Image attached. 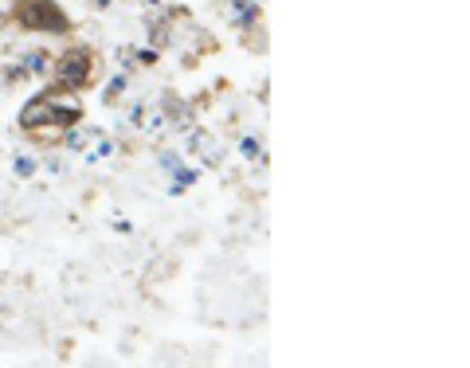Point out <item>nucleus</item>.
<instances>
[{
  "instance_id": "f257e3e1",
  "label": "nucleus",
  "mask_w": 470,
  "mask_h": 368,
  "mask_svg": "<svg viewBox=\"0 0 470 368\" xmlns=\"http://www.w3.org/2000/svg\"><path fill=\"white\" fill-rule=\"evenodd\" d=\"M79 118V106L71 99H59V94H39L24 106L20 114V126L24 129H44V126H71Z\"/></svg>"
},
{
  "instance_id": "f03ea898",
  "label": "nucleus",
  "mask_w": 470,
  "mask_h": 368,
  "mask_svg": "<svg viewBox=\"0 0 470 368\" xmlns=\"http://www.w3.org/2000/svg\"><path fill=\"white\" fill-rule=\"evenodd\" d=\"M28 28H48V31H67V16L59 13V4H51V0H36V4H28L24 13H20Z\"/></svg>"
},
{
  "instance_id": "7ed1b4c3",
  "label": "nucleus",
  "mask_w": 470,
  "mask_h": 368,
  "mask_svg": "<svg viewBox=\"0 0 470 368\" xmlns=\"http://www.w3.org/2000/svg\"><path fill=\"white\" fill-rule=\"evenodd\" d=\"M91 79V56H83V51H67V56L59 59V83L63 86H83Z\"/></svg>"
},
{
  "instance_id": "20e7f679",
  "label": "nucleus",
  "mask_w": 470,
  "mask_h": 368,
  "mask_svg": "<svg viewBox=\"0 0 470 368\" xmlns=\"http://www.w3.org/2000/svg\"><path fill=\"white\" fill-rule=\"evenodd\" d=\"M16 172H20V177H31V161L20 157V161H16Z\"/></svg>"
}]
</instances>
